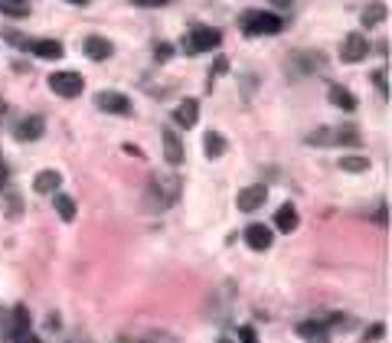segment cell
<instances>
[{"mask_svg": "<svg viewBox=\"0 0 392 343\" xmlns=\"http://www.w3.org/2000/svg\"><path fill=\"white\" fill-rule=\"evenodd\" d=\"M170 56V46H157V59H167Z\"/></svg>", "mask_w": 392, "mask_h": 343, "instance_id": "32", "label": "cell"}, {"mask_svg": "<svg viewBox=\"0 0 392 343\" xmlns=\"http://www.w3.org/2000/svg\"><path fill=\"white\" fill-rule=\"evenodd\" d=\"M134 7H164V3H170V0H131Z\"/></svg>", "mask_w": 392, "mask_h": 343, "instance_id": "30", "label": "cell"}, {"mask_svg": "<svg viewBox=\"0 0 392 343\" xmlns=\"http://www.w3.org/2000/svg\"><path fill=\"white\" fill-rule=\"evenodd\" d=\"M340 170L363 173V170H370V161H366V157H343V161H340Z\"/></svg>", "mask_w": 392, "mask_h": 343, "instance_id": "23", "label": "cell"}, {"mask_svg": "<svg viewBox=\"0 0 392 343\" xmlns=\"http://www.w3.org/2000/svg\"><path fill=\"white\" fill-rule=\"evenodd\" d=\"M297 333L308 343H327V327H324V324H301Z\"/></svg>", "mask_w": 392, "mask_h": 343, "instance_id": "19", "label": "cell"}, {"mask_svg": "<svg viewBox=\"0 0 392 343\" xmlns=\"http://www.w3.org/2000/svg\"><path fill=\"white\" fill-rule=\"evenodd\" d=\"M42 134V118H23L20 125H17V141H36Z\"/></svg>", "mask_w": 392, "mask_h": 343, "instance_id": "17", "label": "cell"}, {"mask_svg": "<svg viewBox=\"0 0 392 343\" xmlns=\"http://www.w3.org/2000/svg\"><path fill=\"white\" fill-rule=\"evenodd\" d=\"M330 102L337 108H343V111H353V108H356V98H353L343 86H330Z\"/></svg>", "mask_w": 392, "mask_h": 343, "instance_id": "20", "label": "cell"}, {"mask_svg": "<svg viewBox=\"0 0 392 343\" xmlns=\"http://www.w3.org/2000/svg\"><path fill=\"white\" fill-rule=\"evenodd\" d=\"M245 242H249V248H255V252H265V248H272V229L262 223H255L245 229Z\"/></svg>", "mask_w": 392, "mask_h": 343, "instance_id": "10", "label": "cell"}, {"mask_svg": "<svg viewBox=\"0 0 392 343\" xmlns=\"http://www.w3.org/2000/svg\"><path fill=\"white\" fill-rule=\"evenodd\" d=\"M59 186H63V173L59 170H40L36 180H33L36 193H59Z\"/></svg>", "mask_w": 392, "mask_h": 343, "instance_id": "11", "label": "cell"}, {"mask_svg": "<svg viewBox=\"0 0 392 343\" xmlns=\"http://www.w3.org/2000/svg\"><path fill=\"white\" fill-rule=\"evenodd\" d=\"M196 118H200V105H196L193 98H187V102H180V105L173 108V121H177L180 128H193Z\"/></svg>", "mask_w": 392, "mask_h": 343, "instance_id": "12", "label": "cell"}, {"mask_svg": "<svg viewBox=\"0 0 392 343\" xmlns=\"http://www.w3.org/2000/svg\"><path fill=\"white\" fill-rule=\"evenodd\" d=\"M164 157H167V163H183V144L180 138H177V131H164Z\"/></svg>", "mask_w": 392, "mask_h": 343, "instance_id": "14", "label": "cell"}, {"mask_svg": "<svg viewBox=\"0 0 392 343\" xmlns=\"http://www.w3.org/2000/svg\"><path fill=\"white\" fill-rule=\"evenodd\" d=\"M138 343H177L170 333H164V330H150V333H144Z\"/></svg>", "mask_w": 392, "mask_h": 343, "instance_id": "24", "label": "cell"}, {"mask_svg": "<svg viewBox=\"0 0 392 343\" xmlns=\"http://www.w3.org/2000/svg\"><path fill=\"white\" fill-rule=\"evenodd\" d=\"M382 17H386V7H382V3H370V7H363L360 20H363V26H376Z\"/></svg>", "mask_w": 392, "mask_h": 343, "instance_id": "22", "label": "cell"}, {"mask_svg": "<svg viewBox=\"0 0 392 343\" xmlns=\"http://www.w3.org/2000/svg\"><path fill=\"white\" fill-rule=\"evenodd\" d=\"M0 13H7V17H26V7H23V3H13V0H3V3H0Z\"/></svg>", "mask_w": 392, "mask_h": 343, "instance_id": "25", "label": "cell"}, {"mask_svg": "<svg viewBox=\"0 0 392 343\" xmlns=\"http://www.w3.org/2000/svg\"><path fill=\"white\" fill-rule=\"evenodd\" d=\"M13 3H23V7H26V3H30V0H13Z\"/></svg>", "mask_w": 392, "mask_h": 343, "instance_id": "35", "label": "cell"}, {"mask_svg": "<svg viewBox=\"0 0 392 343\" xmlns=\"http://www.w3.org/2000/svg\"><path fill=\"white\" fill-rule=\"evenodd\" d=\"M49 88L63 98H75V95H82L85 79L79 72H53L49 75Z\"/></svg>", "mask_w": 392, "mask_h": 343, "instance_id": "6", "label": "cell"}, {"mask_svg": "<svg viewBox=\"0 0 392 343\" xmlns=\"http://www.w3.org/2000/svg\"><path fill=\"white\" fill-rule=\"evenodd\" d=\"M13 340L17 343H40V337H33L30 330H20V333H13Z\"/></svg>", "mask_w": 392, "mask_h": 343, "instance_id": "29", "label": "cell"}, {"mask_svg": "<svg viewBox=\"0 0 392 343\" xmlns=\"http://www.w3.org/2000/svg\"><path fill=\"white\" fill-rule=\"evenodd\" d=\"M382 330H386V327H382V324H373L370 330L363 333V340H366V343H370V340H379V337H382Z\"/></svg>", "mask_w": 392, "mask_h": 343, "instance_id": "27", "label": "cell"}, {"mask_svg": "<svg viewBox=\"0 0 392 343\" xmlns=\"http://www.w3.org/2000/svg\"><path fill=\"white\" fill-rule=\"evenodd\" d=\"M285 26V20L278 13H262V10H245L242 13V30L249 36H262V33H278Z\"/></svg>", "mask_w": 392, "mask_h": 343, "instance_id": "2", "label": "cell"}, {"mask_svg": "<svg viewBox=\"0 0 392 343\" xmlns=\"http://www.w3.org/2000/svg\"><path fill=\"white\" fill-rule=\"evenodd\" d=\"M56 196V213H59V219L63 223H72L75 219V200L69 193H53Z\"/></svg>", "mask_w": 392, "mask_h": 343, "instance_id": "18", "label": "cell"}, {"mask_svg": "<svg viewBox=\"0 0 392 343\" xmlns=\"http://www.w3.org/2000/svg\"><path fill=\"white\" fill-rule=\"evenodd\" d=\"M366 53H370V40H366L363 33H350V36L343 40V46H340L343 63H360V59H366Z\"/></svg>", "mask_w": 392, "mask_h": 343, "instance_id": "7", "label": "cell"}, {"mask_svg": "<svg viewBox=\"0 0 392 343\" xmlns=\"http://www.w3.org/2000/svg\"><path fill=\"white\" fill-rule=\"evenodd\" d=\"M82 49H85V56L95 59V63H102V59L111 56V43H108L105 36H88V40L82 43Z\"/></svg>", "mask_w": 392, "mask_h": 343, "instance_id": "13", "label": "cell"}, {"mask_svg": "<svg viewBox=\"0 0 392 343\" xmlns=\"http://www.w3.org/2000/svg\"><path fill=\"white\" fill-rule=\"evenodd\" d=\"M373 82L379 86V92H382V95H389V79H386V69H379V72L373 75Z\"/></svg>", "mask_w": 392, "mask_h": 343, "instance_id": "26", "label": "cell"}, {"mask_svg": "<svg viewBox=\"0 0 392 343\" xmlns=\"http://www.w3.org/2000/svg\"><path fill=\"white\" fill-rule=\"evenodd\" d=\"M3 183H7V167L0 163V190H3Z\"/></svg>", "mask_w": 392, "mask_h": 343, "instance_id": "33", "label": "cell"}, {"mask_svg": "<svg viewBox=\"0 0 392 343\" xmlns=\"http://www.w3.org/2000/svg\"><path fill=\"white\" fill-rule=\"evenodd\" d=\"M223 40V33L212 30V26H196V30L187 36V53H212Z\"/></svg>", "mask_w": 392, "mask_h": 343, "instance_id": "5", "label": "cell"}, {"mask_svg": "<svg viewBox=\"0 0 392 343\" xmlns=\"http://www.w3.org/2000/svg\"><path fill=\"white\" fill-rule=\"evenodd\" d=\"M203 144H206V157H210V161H216V157H223V150H226V138H223V134H216V131H210V134L203 138Z\"/></svg>", "mask_w": 392, "mask_h": 343, "instance_id": "21", "label": "cell"}, {"mask_svg": "<svg viewBox=\"0 0 392 343\" xmlns=\"http://www.w3.org/2000/svg\"><path fill=\"white\" fill-rule=\"evenodd\" d=\"M148 200H150V209H167L180 200V177L173 173H157L154 180L148 183Z\"/></svg>", "mask_w": 392, "mask_h": 343, "instance_id": "1", "label": "cell"}, {"mask_svg": "<svg viewBox=\"0 0 392 343\" xmlns=\"http://www.w3.org/2000/svg\"><path fill=\"white\" fill-rule=\"evenodd\" d=\"M297 223H301V219H297V209H295L291 203H285V206H281V209L275 213V225L281 229V232H295Z\"/></svg>", "mask_w": 392, "mask_h": 343, "instance_id": "16", "label": "cell"}, {"mask_svg": "<svg viewBox=\"0 0 392 343\" xmlns=\"http://www.w3.org/2000/svg\"><path fill=\"white\" fill-rule=\"evenodd\" d=\"M324 65H327L324 53H295L291 59H288V75H295V79H301V75H314V72H320Z\"/></svg>", "mask_w": 392, "mask_h": 343, "instance_id": "4", "label": "cell"}, {"mask_svg": "<svg viewBox=\"0 0 392 343\" xmlns=\"http://www.w3.org/2000/svg\"><path fill=\"white\" fill-rule=\"evenodd\" d=\"M275 7H291V0H272Z\"/></svg>", "mask_w": 392, "mask_h": 343, "instance_id": "34", "label": "cell"}, {"mask_svg": "<svg viewBox=\"0 0 392 343\" xmlns=\"http://www.w3.org/2000/svg\"><path fill=\"white\" fill-rule=\"evenodd\" d=\"M268 200V190H265V183H255V186H245V190H239V209L242 213H255L258 206Z\"/></svg>", "mask_w": 392, "mask_h": 343, "instance_id": "8", "label": "cell"}, {"mask_svg": "<svg viewBox=\"0 0 392 343\" xmlns=\"http://www.w3.org/2000/svg\"><path fill=\"white\" fill-rule=\"evenodd\" d=\"M239 343H258L252 327H239Z\"/></svg>", "mask_w": 392, "mask_h": 343, "instance_id": "28", "label": "cell"}, {"mask_svg": "<svg viewBox=\"0 0 392 343\" xmlns=\"http://www.w3.org/2000/svg\"><path fill=\"white\" fill-rule=\"evenodd\" d=\"M219 343H233V340H226V337H223V340H219Z\"/></svg>", "mask_w": 392, "mask_h": 343, "instance_id": "37", "label": "cell"}, {"mask_svg": "<svg viewBox=\"0 0 392 343\" xmlns=\"http://www.w3.org/2000/svg\"><path fill=\"white\" fill-rule=\"evenodd\" d=\"M226 69H229V63H226V59H219V63H216V69H212V72H216V75H223Z\"/></svg>", "mask_w": 392, "mask_h": 343, "instance_id": "31", "label": "cell"}, {"mask_svg": "<svg viewBox=\"0 0 392 343\" xmlns=\"http://www.w3.org/2000/svg\"><path fill=\"white\" fill-rule=\"evenodd\" d=\"M26 49H33L36 56H42V59H63V43H56V40H30V46Z\"/></svg>", "mask_w": 392, "mask_h": 343, "instance_id": "15", "label": "cell"}, {"mask_svg": "<svg viewBox=\"0 0 392 343\" xmlns=\"http://www.w3.org/2000/svg\"><path fill=\"white\" fill-rule=\"evenodd\" d=\"M95 105L102 108V111H111V115H131V102H127V95H121V92H98Z\"/></svg>", "mask_w": 392, "mask_h": 343, "instance_id": "9", "label": "cell"}, {"mask_svg": "<svg viewBox=\"0 0 392 343\" xmlns=\"http://www.w3.org/2000/svg\"><path fill=\"white\" fill-rule=\"evenodd\" d=\"M356 131L353 128H320L314 134H308V144L314 147H340V144H356Z\"/></svg>", "mask_w": 392, "mask_h": 343, "instance_id": "3", "label": "cell"}, {"mask_svg": "<svg viewBox=\"0 0 392 343\" xmlns=\"http://www.w3.org/2000/svg\"><path fill=\"white\" fill-rule=\"evenodd\" d=\"M69 3H88V0H69Z\"/></svg>", "mask_w": 392, "mask_h": 343, "instance_id": "36", "label": "cell"}]
</instances>
